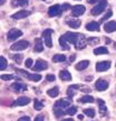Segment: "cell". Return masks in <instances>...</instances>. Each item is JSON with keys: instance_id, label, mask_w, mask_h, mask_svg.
<instances>
[{"instance_id": "8992f818", "label": "cell", "mask_w": 116, "mask_h": 121, "mask_svg": "<svg viewBox=\"0 0 116 121\" xmlns=\"http://www.w3.org/2000/svg\"><path fill=\"white\" fill-rule=\"evenodd\" d=\"M61 7H60L59 4H54V6H51V7L49 8L48 10V15L49 17H56V16H58L61 12Z\"/></svg>"}, {"instance_id": "ab89813d", "label": "cell", "mask_w": 116, "mask_h": 121, "mask_svg": "<svg viewBox=\"0 0 116 121\" xmlns=\"http://www.w3.org/2000/svg\"><path fill=\"white\" fill-rule=\"evenodd\" d=\"M1 79H2V80L8 81V80H11V79H14V77H12L11 74H2V76H1Z\"/></svg>"}, {"instance_id": "603a6c76", "label": "cell", "mask_w": 116, "mask_h": 121, "mask_svg": "<svg viewBox=\"0 0 116 121\" xmlns=\"http://www.w3.org/2000/svg\"><path fill=\"white\" fill-rule=\"evenodd\" d=\"M94 53L96 56H99V55H107L108 53V50L104 47H99V48H96L94 49Z\"/></svg>"}, {"instance_id": "9a60e30c", "label": "cell", "mask_w": 116, "mask_h": 121, "mask_svg": "<svg viewBox=\"0 0 116 121\" xmlns=\"http://www.w3.org/2000/svg\"><path fill=\"white\" fill-rule=\"evenodd\" d=\"M78 39L79 40H77V42L75 43V48L76 49H78V50L84 49V48L86 47V43H85V38H84V36H83L82 33H79Z\"/></svg>"}, {"instance_id": "d4e9b609", "label": "cell", "mask_w": 116, "mask_h": 121, "mask_svg": "<svg viewBox=\"0 0 116 121\" xmlns=\"http://www.w3.org/2000/svg\"><path fill=\"white\" fill-rule=\"evenodd\" d=\"M80 25H82L80 20H70V21H68V26L70 27V28H74V29L79 28Z\"/></svg>"}, {"instance_id": "f546056e", "label": "cell", "mask_w": 116, "mask_h": 121, "mask_svg": "<svg viewBox=\"0 0 116 121\" xmlns=\"http://www.w3.org/2000/svg\"><path fill=\"white\" fill-rule=\"evenodd\" d=\"M11 58L14 59L16 61V63H18V65H20V63L23 62V55H12Z\"/></svg>"}, {"instance_id": "5b68a950", "label": "cell", "mask_w": 116, "mask_h": 121, "mask_svg": "<svg viewBox=\"0 0 116 121\" xmlns=\"http://www.w3.org/2000/svg\"><path fill=\"white\" fill-rule=\"evenodd\" d=\"M109 67H111V62H109L108 60H105V61H101V62H98L96 65V70H97L98 72H103V71L108 70Z\"/></svg>"}, {"instance_id": "9c48e42d", "label": "cell", "mask_w": 116, "mask_h": 121, "mask_svg": "<svg viewBox=\"0 0 116 121\" xmlns=\"http://www.w3.org/2000/svg\"><path fill=\"white\" fill-rule=\"evenodd\" d=\"M65 37H66V39L68 40V42H69V43H76V42H77V40H78L79 33L67 32V33H65Z\"/></svg>"}, {"instance_id": "1f68e13d", "label": "cell", "mask_w": 116, "mask_h": 121, "mask_svg": "<svg viewBox=\"0 0 116 121\" xmlns=\"http://www.w3.org/2000/svg\"><path fill=\"white\" fill-rule=\"evenodd\" d=\"M34 108L35 110H41L42 108H44V104H42V102H40V101H38V100H35L34 102Z\"/></svg>"}, {"instance_id": "2e32d148", "label": "cell", "mask_w": 116, "mask_h": 121, "mask_svg": "<svg viewBox=\"0 0 116 121\" xmlns=\"http://www.w3.org/2000/svg\"><path fill=\"white\" fill-rule=\"evenodd\" d=\"M44 50V43L40 38H36L35 39V51L36 52H41Z\"/></svg>"}, {"instance_id": "d590c367", "label": "cell", "mask_w": 116, "mask_h": 121, "mask_svg": "<svg viewBox=\"0 0 116 121\" xmlns=\"http://www.w3.org/2000/svg\"><path fill=\"white\" fill-rule=\"evenodd\" d=\"M76 111H77V108L76 107H69L66 111V114H76Z\"/></svg>"}, {"instance_id": "7c38bea8", "label": "cell", "mask_w": 116, "mask_h": 121, "mask_svg": "<svg viewBox=\"0 0 116 121\" xmlns=\"http://www.w3.org/2000/svg\"><path fill=\"white\" fill-rule=\"evenodd\" d=\"M47 67H48V65H47V62H46L45 60H41V59H39L37 62H36V65H35V70H37V71L46 70V69H47Z\"/></svg>"}, {"instance_id": "816d5d0a", "label": "cell", "mask_w": 116, "mask_h": 121, "mask_svg": "<svg viewBox=\"0 0 116 121\" xmlns=\"http://www.w3.org/2000/svg\"><path fill=\"white\" fill-rule=\"evenodd\" d=\"M86 80H87V81H90V80H92V77H88V78H86Z\"/></svg>"}, {"instance_id": "52a82bcc", "label": "cell", "mask_w": 116, "mask_h": 121, "mask_svg": "<svg viewBox=\"0 0 116 121\" xmlns=\"http://www.w3.org/2000/svg\"><path fill=\"white\" fill-rule=\"evenodd\" d=\"M95 88L97 89L98 91H105L106 89L108 88V82L107 81L103 80V79H99V80L96 81L95 83Z\"/></svg>"}, {"instance_id": "d6a6232c", "label": "cell", "mask_w": 116, "mask_h": 121, "mask_svg": "<svg viewBox=\"0 0 116 121\" xmlns=\"http://www.w3.org/2000/svg\"><path fill=\"white\" fill-rule=\"evenodd\" d=\"M54 112H55V116H56L57 118L61 117V116H64V114H66V112H64V111L61 110V108H55V110H54Z\"/></svg>"}, {"instance_id": "60d3db41", "label": "cell", "mask_w": 116, "mask_h": 121, "mask_svg": "<svg viewBox=\"0 0 116 121\" xmlns=\"http://www.w3.org/2000/svg\"><path fill=\"white\" fill-rule=\"evenodd\" d=\"M46 78H47V80L50 81V82H51V81H55V79H56V77H55L54 74H47Z\"/></svg>"}, {"instance_id": "bcb514c9", "label": "cell", "mask_w": 116, "mask_h": 121, "mask_svg": "<svg viewBox=\"0 0 116 121\" xmlns=\"http://www.w3.org/2000/svg\"><path fill=\"white\" fill-rule=\"evenodd\" d=\"M88 1V4H93V2H96L97 0H87Z\"/></svg>"}, {"instance_id": "cb8c5ba5", "label": "cell", "mask_w": 116, "mask_h": 121, "mask_svg": "<svg viewBox=\"0 0 116 121\" xmlns=\"http://www.w3.org/2000/svg\"><path fill=\"white\" fill-rule=\"evenodd\" d=\"M52 61L54 62H64V61H66V57H65L64 55H55L54 57H52Z\"/></svg>"}, {"instance_id": "8d00e7d4", "label": "cell", "mask_w": 116, "mask_h": 121, "mask_svg": "<svg viewBox=\"0 0 116 121\" xmlns=\"http://www.w3.org/2000/svg\"><path fill=\"white\" fill-rule=\"evenodd\" d=\"M112 15H113V11L112 10H108V11H107V13H106L104 17H102L101 20H102V21H105V20H107L109 17H112Z\"/></svg>"}, {"instance_id": "484cf974", "label": "cell", "mask_w": 116, "mask_h": 121, "mask_svg": "<svg viewBox=\"0 0 116 121\" xmlns=\"http://www.w3.org/2000/svg\"><path fill=\"white\" fill-rule=\"evenodd\" d=\"M78 87H79V86H76V84L70 86V87L67 89V95H69V97H74V95L76 93V90H77V88H78Z\"/></svg>"}, {"instance_id": "ac0fdd59", "label": "cell", "mask_w": 116, "mask_h": 121, "mask_svg": "<svg viewBox=\"0 0 116 121\" xmlns=\"http://www.w3.org/2000/svg\"><path fill=\"white\" fill-rule=\"evenodd\" d=\"M89 65V61L88 60H83L80 62H78L76 65V70H78V71H82V70H85L88 67Z\"/></svg>"}, {"instance_id": "836d02e7", "label": "cell", "mask_w": 116, "mask_h": 121, "mask_svg": "<svg viewBox=\"0 0 116 121\" xmlns=\"http://www.w3.org/2000/svg\"><path fill=\"white\" fill-rule=\"evenodd\" d=\"M84 113L86 114V116H88L89 118L95 117V110H94V109H85V110H84Z\"/></svg>"}, {"instance_id": "ba28073f", "label": "cell", "mask_w": 116, "mask_h": 121, "mask_svg": "<svg viewBox=\"0 0 116 121\" xmlns=\"http://www.w3.org/2000/svg\"><path fill=\"white\" fill-rule=\"evenodd\" d=\"M84 12H85V7L82 6V4H77L75 7H73V9H71V13H73V16H75V17L82 16Z\"/></svg>"}, {"instance_id": "74e56055", "label": "cell", "mask_w": 116, "mask_h": 121, "mask_svg": "<svg viewBox=\"0 0 116 121\" xmlns=\"http://www.w3.org/2000/svg\"><path fill=\"white\" fill-rule=\"evenodd\" d=\"M32 63H34V60L32 59H27L26 61H25V66L27 67V68H31L32 67Z\"/></svg>"}, {"instance_id": "ee69618b", "label": "cell", "mask_w": 116, "mask_h": 121, "mask_svg": "<svg viewBox=\"0 0 116 121\" xmlns=\"http://www.w3.org/2000/svg\"><path fill=\"white\" fill-rule=\"evenodd\" d=\"M69 7H70V6L68 4H63V8H61V9H63V10H67V9H69Z\"/></svg>"}, {"instance_id": "7a4b0ae2", "label": "cell", "mask_w": 116, "mask_h": 121, "mask_svg": "<svg viewBox=\"0 0 116 121\" xmlns=\"http://www.w3.org/2000/svg\"><path fill=\"white\" fill-rule=\"evenodd\" d=\"M28 47H29V42L27 40H21V41H18V42L11 44L10 49L14 50V51H21V50L27 49Z\"/></svg>"}, {"instance_id": "4fadbf2b", "label": "cell", "mask_w": 116, "mask_h": 121, "mask_svg": "<svg viewBox=\"0 0 116 121\" xmlns=\"http://www.w3.org/2000/svg\"><path fill=\"white\" fill-rule=\"evenodd\" d=\"M30 102V98L28 97H19L18 99L14 102V106H26L27 103Z\"/></svg>"}, {"instance_id": "3957f363", "label": "cell", "mask_w": 116, "mask_h": 121, "mask_svg": "<svg viewBox=\"0 0 116 121\" xmlns=\"http://www.w3.org/2000/svg\"><path fill=\"white\" fill-rule=\"evenodd\" d=\"M54 32L51 29H46L44 32H42V37L45 38V44L48 48L52 47V41H51V33Z\"/></svg>"}, {"instance_id": "e575fe53", "label": "cell", "mask_w": 116, "mask_h": 121, "mask_svg": "<svg viewBox=\"0 0 116 121\" xmlns=\"http://www.w3.org/2000/svg\"><path fill=\"white\" fill-rule=\"evenodd\" d=\"M25 86L21 83H12L11 84V88L15 90V91H19V90H21V89L23 88Z\"/></svg>"}, {"instance_id": "4dcf8cb0", "label": "cell", "mask_w": 116, "mask_h": 121, "mask_svg": "<svg viewBox=\"0 0 116 121\" xmlns=\"http://www.w3.org/2000/svg\"><path fill=\"white\" fill-rule=\"evenodd\" d=\"M7 68V60L5 57H0V70H5Z\"/></svg>"}, {"instance_id": "e0dca14e", "label": "cell", "mask_w": 116, "mask_h": 121, "mask_svg": "<svg viewBox=\"0 0 116 121\" xmlns=\"http://www.w3.org/2000/svg\"><path fill=\"white\" fill-rule=\"evenodd\" d=\"M59 78L64 81H70L71 80V74L68 72L67 70H61L59 72Z\"/></svg>"}, {"instance_id": "30bf717a", "label": "cell", "mask_w": 116, "mask_h": 121, "mask_svg": "<svg viewBox=\"0 0 116 121\" xmlns=\"http://www.w3.org/2000/svg\"><path fill=\"white\" fill-rule=\"evenodd\" d=\"M86 29L88 31H99L101 30V27H99V23L96 21H92L88 22L86 25Z\"/></svg>"}, {"instance_id": "7bdbcfd3", "label": "cell", "mask_w": 116, "mask_h": 121, "mask_svg": "<svg viewBox=\"0 0 116 121\" xmlns=\"http://www.w3.org/2000/svg\"><path fill=\"white\" fill-rule=\"evenodd\" d=\"M35 121H44V117H41V116H37V117L35 118Z\"/></svg>"}, {"instance_id": "277c9868", "label": "cell", "mask_w": 116, "mask_h": 121, "mask_svg": "<svg viewBox=\"0 0 116 121\" xmlns=\"http://www.w3.org/2000/svg\"><path fill=\"white\" fill-rule=\"evenodd\" d=\"M23 35V32L18 29H11L7 35V39L9 41H15L16 39H18L20 36Z\"/></svg>"}, {"instance_id": "681fc988", "label": "cell", "mask_w": 116, "mask_h": 121, "mask_svg": "<svg viewBox=\"0 0 116 121\" xmlns=\"http://www.w3.org/2000/svg\"><path fill=\"white\" fill-rule=\"evenodd\" d=\"M63 121H74L71 118H69V119H65V120H63Z\"/></svg>"}, {"instance_id": "b9f144b4", "label": "cell", "mask_w": 116, "mask_h": 121, "mask_svg": "<svg viewBox=\"0 0 116 121\" xmlns=\"http://www.w3.org/2000/svg\"><path fill=\"white\" fill-rule=\"evenodd\" d=\"M18 121H30V118L29 117H23V118H20Z\"/></svg>"}, {"instance_id": "4316f807", "label": "cell", "mask_w": 116, "mask_h": 121, "mask_svg": "<svg viewBox=\"0 0 116 121\" xmlns=\"http://www.w3.org/2000/svg\"><path fill=\"white\" fill-rule=\"evenodd\" d=\"M79 101L84 103H92L94 102V97H92V95H84V97H82L79 99Z\"/></svg>"}, {"instance_id": "f1b7e54d", "label": "cell", "mask_w": 116, "mask_h": 121, "mask_svg": "<svg viewBox=\"0 0 116 121\" xmlns=\"http://www.w3.org/2000/svg\"><path fill=\"white\" fill-rule=\"evenodd\" d=\"M27 77L29 78V80L35 81V82H37V81H39L41 79L40 74H29V73H28V76H27Z\"/></svg>"}, {"instance_id": "8fae6325", "label": "cell", "mask_w": 116, "mask_h": 121, "mask_svg": "<svg viewBox=\"0 0 116 121\" xmlns=\"http://www.w3.org/2000/svg\"><path fill=\"white\" fill-rule=\"evenodd\" d=\"M104 30L106 32H114L116 30V22L115 21H108L104 25Z\"/></svg>"}, {"instance_id": "f35d334b", "label": "cell", "mask_w": 116, "mask_h": 121, "mask_svg": "<svg viewBox=\"0 0 116 121\" xmlns=\"http://www.w3.org/2000/svg\"><path fill=\"white\" fill-rule=\"evenodd\" d=\"M87 41H88L89 43H92V44H96V43L99 42V39H98V38H88Z\"/></svg>"}, {"instance_id": "44dd1931", "label": "cell", "mask_w": 116, "mask_h": 121, "mask_svg": "<svg viewBox=\"0 0 116 121\" xmlns=\"http://www.w3.org/2000/svg\"><path fill=\"white\" fill-rule=\"evenodd\" d=\"M97 102H98V104H99V112H101V114L102 116H105V113L107 112V108L105 106V102L101 99H98Z\"/></svg>"}, {"instance_id": "f5cc1de1", "label": "cell", "mask_w": 116, "mask_h": 121, "mask_svg": "<svg viewBox=\"0 0 116 121\" xmlns=\"http://www.w3.org/2000/svg\"><path fill=\"white\" fill-rule=\"evenodd\" d=\"M42 1H46V0H42Z\"/></svg>"}, {"instance_id": "5bb4252c", "label": "cell", "mask_w": 116, "mask_h": 121, "mask_svg": "<svg viewBox=\"0 0 116 121\" xmlns=\"http://www.w3.org/2000/svg\"><path fill=\"white\" fill-rule=\"evenodd\" d=\"M30 15V11L28 10H20L18 11V12H16V13H14V16H12V18L14 19H23V18H26V17H28V16Z\"/></svg>"}, {"instance_id": "d6986e66", "label": "cell", "mask_w": 116, "mask_h": 121, "mask_svg": "<svg viewBox=\"0 0 116 121\" xmlns=\"http://www.w3.org/2000/svg\"><path fill=\"white\" fill-rule=\"evenodd\" d=\"M70 104V101L69 100H66V99H60L58 100V101H56V103H55V106L57 107V108H66L67 106H69Z\"/></svg>"}, {"instance_id": "6da1fadb", "label": "cell", "mask_w": 116, "mask_h": 121, "mask_svg": "<svg viewBox=\"0 0 116 121\" xmlns=\"http://www.w3.org/2000/svg\"><path fill=\"white\" fill-rule=\"evenodd\" d=\"M97 1H99V4H96L95 7L92 9V15L93 16H98V15H101L102 12L104 11L105 7L107 6V1L106 0H97Z\"/></svg>"}, {"instance_id": "f907efd6", "label": "cell", "mask_w": 116, "mask_h": 121, "mask_svg": "<svg viewBox=\"0 0 116 121\" xmlns=\"http://www.w3.org/2000/svg\"><path fill=\"white\" fill-rule=\"evenodd\" d=\"M6 2V0H0V4H4Z\"/></svg>"}, {"instance_id": "c3c4849f", "label": "cell", "mask_w": 116, "mask_h": 121, "mask_svg": "<svg viewBox=\"0 0 116 121\" xmlns=\"http://www.w3.org/2000/svg\"><path fill=\"white\" fill-rule=\"evenodd\" d=\"M74 59H75V56H71V57H70V59H69V60H70V62H71V61H73V60H74Z\"/></svg>"}, {"instance_id": "7dc6e473", "label": "cell", "mask_w": 116, "mask_h": 121, "mask_svg": "<svg viewBox=\"0 0 116 121\" xmlns=\"http://www.w3.org/2000/svg\"><path fill=\"white\" fill-rule=\"evenodd\" d=\"M78 119H79V120H83V119H84V116H83V114H79V116H78Z\"/></svg>"}, {"instance_id": "83f0119b", "label": "cell", "mask_w": 116, "mask_h": 121, "mask_svg": "<svg viewBox=\"0 0 116 121\" xmlns=\"http://www.w3.org/2000/svg\"><path fill=\"white\" fill-rule=\"evenodd\" d=\"M28 4V0H12V6H21L25 7Z\"/></svg>"}, {"instance_id": "7402d4cb", "label": "cell", "mask_w": 116, "mask_h": 121, "mask_svg": "<svg viewBox=\"0 0 116 121\" xmlns=\"http://www.w3.org/2000/svg\"><path fill=\"white\" fill-rule=\"evenodd\" d=\"M58 93H59V88H58V87H54V88L49 89L48 91H47V95H48L49 97H51V98L57 97V95H58Z\"/></svg>"}, {"instance_id": "ffe728a7", "label": "cell", "mask_w": 116, "mask_h": 121, "mask_svg": "<svg viewBox=\"0 0 116 121\" xmlns=\"http://www.w3.org/2000/svg\"><path fill=\"white\" fill-rule=\"evenodd\" d=\"M68 40L66 39V37H65V35L64 36H61V37L59 38V43H60V47L63 48L64 50H69V44L67 43Z\"/></svg>"}, {"instance_id": "f6af8a7d", "label": "cell", "mask_w": 116, "mask_h": 121, "mask_svg": "<svg viewBox=\"0 0 116 121\" xmlns=\"http://www.w3.org/2000/svg\"><path fill=\"white\" fill-rule=\"evenodd\" d=\"M82 91L83 92H90V91H92V89H89V88H87V87H86V88H83Z\"/></svg>"}]
</instances>
